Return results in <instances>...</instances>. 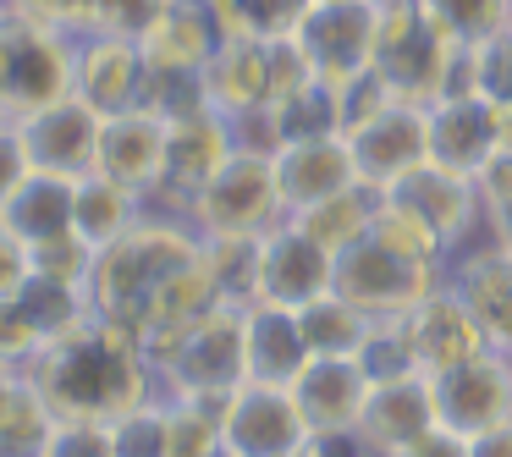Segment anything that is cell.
<instances>
[{
  "label": "cell",
  "instance_id": "cell-31",
  "mask_svg": "<svg viewBox=\"0 0 512 457\" xmlns=\"http://www.w3.org/2000/svg\"><path fill=\"white\" fill-rule=\"evenodd\" d=\"M375 210H380V193L364 188V182H353V188L331 193L325 204H314V210L292 215V221H298L303 232L314 237V243L331 248V254H347V248H353L358 237L375 226Z\"/></svg>",
  "mask_w": 512,
  "mask_h": 457
},
{
  "label": "cell",
  "instance_id": "cell-21",
  "mask_svg": "<svg viewBox=\"0 0 512 457\" xmlns=\"http://www.w3.org/2000/svg\"><path fill=\"white\" fill-rule=\"evenodd\" d=\"M501 144H507V111L490 105L485 94H452V100L430 105V160L435 166L479 177V166Z\"/></svg>",
  "mask_w": 512,
  "mask_h": 457
},
{
  "label": "cell",
  "instance_id": "cell-30",
  "mask_svg": "<svg viewBox=\"0 0 512 457\" xmlns=\"http://www.w3.org/2000/svg\"><path fill=\"white\" fill-rule=\"evenodd\" d=\"M12 6L83 39V34H144L160 0H12Z\"/></svg>",
  "mask_w": 512,
  "mask_h": 457
},
{
  "label": "cell",
  "instance_id": "cell-29",
  "mask_svg": "<svg viewBox=\"0 0 512 457\" xmlns=\"http://www.w3.org/2000/svg\"><path fill=\"white\" fill-rule=\"evenodd\" d=\"M0 221L12 226L28 248L72 232V182L50 177V171H28V177L17 182L12 199L0 204Z\"/></svg>",
  "mask_w": 512,
  "mask_h": 457
},
{
  "label": "cell",
  "instance_id": "cell-37",
  "mask_svg": "<svg viewBox=\"0 0 512 457\" xmlns=\"http://www.w3.org/2000/svg\"><path fill=\"white\" fill-rule=\"evenodd\" d=\"M166 457H221V413L210 402L166 397Z\"/></svg>",
  "mask_w": 512,
  "mask_h": 457
},
{
  "label": "cell",
  "instance_id": "cell-5",
  "mask_svg": "<svg viewBox=\"0 0 512 457\" xmlns=\"http://www.w3.org/2000/svg\"><path fill=\"white\" fill-rule=\"evenodd\" d=\"M303 83H314V67L303 61L298 39H248V34H226L215 50L204 89L210 105L232 122L259 111H276L287 94H298Z\"/></svg>",
  "mask_w": 512,
  "mask_h": 457
},
{
  "label": "cell",
  "instance_id": "cell-42",
  "mask_svg": "<svg viewBox=\"0 0 512 457\" xmlns=\"http://www.w3.org/2000/svg\"><path fill=\"white\" fill-rule=\"evenodd\" d=\"M474 94H485L490 105L512 111V28L474 45Z\"/></svg>",
  "mask_w": 512,
  "mask_h": 457
},
{
  "label": "cell",
  "instance_id": "cell-35",
  "mask_svg": "<svg viewBox=\"0 0 512 457\" xmlns=\"http://www.w3.org/2000/svg\"><path fill=\"white\" fill-rule=\"evenodd\" d=\"M204 270L221 303L232 309L259 303V237H204Z\"/></svg>",
  "mask_w": 512,
  "mask_h": 457
},
{
  "label": "cell",
  "instance_id": "cell-1",
  "mask_svg": "<svg viewBox=\"0 0 512 457\" xmlns=\"http://www.w3.org/2000/svg\"><path fill=\"white\" fill-rule=\"evenodd\" d=\"M23 375L56 408L61 424H111L144 408L149 397H160V375L149 353L94 309L67 336H56Z\"/></svg>",
  "mask_w": 512,
  "mask_h": 457
},
{
  "label": "cell",
  "instance_id": "cell-38",
  "mask_svg": "<svg viewBox=\"0 0 512 457\" xmlns=\"http://www.w3.org/2000/svg\"><path fill=\"white\" fill-rule=\"evenodd\" d=\"M226 17V34L248 39H292L314 0H215Z\"/></svg>",
  "mask_w": 512,
  "mask_h": 457
},
{
  "label": "cell",
  "instance_id": "cell-23",
  "mask_svg": "<svg viewBox=\"0 0 512 457\" xmlns=\"http://www.w3.org/2000/svg\"><path fill=\"white\" fill-rule=\"evenodd\" d=\"M292 397L314 441L353 435L369 402V375L358 369V358H309V369L292 380Z\"/></svg>",
  "mask_w": 512,
  "mask_h": 457
},
{
  "label": "cell",
  "instance_id": "cell-12",
  "mask_svg": "<svg viewBox=\"0 0 512 457\" xmlns=\"http://www.w3.org/2000/svg\"><path fill=\"white\" fill-rule=\"evenodd\" d=\"M215 413H221V452L226 457H292L303 441H314L298 413L292 386L243 380Z\"/></svg>",
  "mask_w": 512,
  "mask_h": 457
},
{
  "label": "cell",
  "instance_id": "cell-49",
  "mask_svg": "<svg viewBox=\"0 0 512 457\" xmlns=\"http://www.w3.org/2000/svg\"><path fill=\"white\" fill-rule=\"evenodd\" d=\"M485 237H490V243H501V248L512 254V210L490 215V221H485Z\"/></svg>",
  "mask_w": 512,
  "mask_h": 457
},
{
  "label": "cell",
  "instance_id": "cell-39",
  "mask_svg": "<svg viewBox=\"0 0 512 457\" xmlns=\"http://www.w3.org/2000/svg\"><path fill=\"white\" fill-rule=\"evenodd\" d=\"M424 12L463 45H479V39L512 28V0H424Z\"/></svg>",
  "mask_w": 512,
  "mask_h": 457
},
{
  "label": "cell",
  "instance_id": "cell-46",
  "mask_svg": "<svg viewBox=\"0 0 512 457\" xmlns=\"http://www.w3.org/2000/svg\"><path fill=\"white\" fill-rule=\"evenodd\" d=\"M28 149H23V133H17V122H6V116H0V204L12 199L17 193V182L28 177Z\"/></svg>",
  "mask_w": 512,
  "mask_h": 457
},
{
  "label": "cell",
  "instance_id": "cell-25",
  "mask_svg": "<svg viewBox=\"0 0 512 457\" xmlns=\"http://www.w3.org/2000/svg\"><path fill=\"white\" fill-rule=\"evenodd\" d=\"M402 320H408L413 358H419L424 375H441V369H452V364H463V358H474L490 347L485 331H479V320H474V309H468L446 281L424 303H413Z\"/></svg>",
  "mask_w": 512,
  "mask_h": 457
},
{
  "label": "cell",
  "instance_id": "cell-40",
  "mask_svg": "<svg viewBox=\"0 0 512 457\" xmlns=\"http://www.w3.org/2000/svg\"><path fill=\"white\" fill-rule=\"evenodd\" d=\"M116 457H166V397H149L144 408L105 424Z\"/></svg>",
  "mask_w": 512,
  "mask_h": 457
},
{
  "label": "cell",
  "instance_id": "cell-22",
  "mask_svg": "<svg viewBox=\"0 0 512 457\" xmlns=\"http://www.w3.org/2000/svg\"><path fill=\"white\" fill-rule=\"evenodd\" d=\"M441 413H435V386L430 375H402V380H380L369 386V402L358 413V441L375 457H397L419 441L424 430H435Z\"/></svg>",
  "mask_w": 512,
  "mask_h": 457
},
{
  "label": "cell",
  "instance_id": "cell-17",
  "mask_svg": "<svg viewBox=\"0 0 512 457\" xmlns=\"http://www.w3.org/2000/svg\"><path fill=\"white\" fill-rule=\"evenodd\" d=\"M336 292V254L314 243L298 221H281L259 237V303L303 309V303Z\"/></svg>",
  "mask_w": 512,
  "mask_h": 457
},
{
  "label": "cell",
  "instance_id": "cell-19",
  "mask_svg": "<svg viewBox=\"0 0 512 457\" xmlns=\"http://www.w3.org/2000/svg\"><path fill=\"white\" fill-rule=\"evenodd\" d=\"M221 39L226 17L215 0H160L138 45H144L149 72H210Z\"/></svg>",
  "mask_w": 512,
  "mask_h": 457
},
{
  "label": "cell",
  "instance_id": "cell-43",
  "mask_svg": "<svg viewBox=\"0 0 512 457\" xmlns=\"http://www.w3.org/2000/svg\"><path fill=\"white\" fill-rule=\"evenodd\" d=\"M474 188H479V204H485V221L501 210H512V144H501L496 155L479 166Z\"/></svg>",
  "mask_w": 512,
  "mask_h": 457
},
{
  "label": "cell",
  "instance_id": "cell-33",
  "mask_svg": "<svg viewBox=\"0 0 512 457\" xmlns=\"http://www.w3.org/2000/svg\"><path fill=\"white\" fill-rule=\"evenodd\" d=\"M270 122V138L281 144H298V138H342V100H336L331 83H303L298 94H287V100L276 105V111H265ZM270 149V155H276Z\"/></svg>",
  "mask_w": 512,
  "mask_h": 457
},
{
  "label": "cell",
  "instance_id": "cell-16",
  "mask_svg": "<svg viewBox=\"0 0 512 457\" xmlns=\"http://www.w3.org/2000/svg\"><path fill=\"white\" fill-rule=\"evenodd\" d=\"M72 94L100 116L138 111L149 94V61L138 34H83L72 56Z\"/></svg>",
  "mask_w": 512,
  "mask_h": 457
},
{
  "label": "cell",
  "instance_id": "cell-6",
  "mask_svg": "<svg viewBox=\"0 0 512 457\" xmlns=\"http://www.w3.org/2000/svg\"><path fill=\"white\" fill-rule=\"evenodd\" d=\"M155 375H160V397L221 408V402L248 380V309L215 303V309L160 358Z\"/></svg>",
  "mask_w": 512,
  "mask_h": 457
},
{
  "label": "cell",
  "instance_id": "cell-52",
  "mask_svg": "<svg viewBox=\"0 0 512 457\" xmlns=\"http://www.w3.org/2000/svg\"><path fill=\"white\" fill-rule=\"evenodd\" d=\"M6 12H12V0H0V17H6Z\"/></svg>",
  "mask_w": 512,
  "mask_h": 457
},
{
  "label": "cell",
  "instance_id": "cell-47",
  "mask_svg": "<svg viewBox=\"0 0 512 457\" xmlns=\"http://www.w3.org/2000/svg\"><path fill=\"white\" fill-rule=\"evenodd\" d=\"M397 457H468V435H457V430H446V424H435V430H424L419 441H413L408 452H397Z\"/></svg>",
  "mask_w": 512,
  "mask_h": 457
},
{
  "label": "cell",
  "instance_id": "cell-24",
  "mask_svg": "<svg viewBox=\"0 0 512 457\" xmlns=\"http://www.w3.org/2000/svg\"><path fill=\"white\" fill-rule=\"evenodd\" d=\"M270 171H276V193H281V210L287 215L314 210L331 193L358 182L353 155H347L342 138H298V144H281L270 155Z\"/></svg>",
  "mask_w": 512,
  "mask_h": 457
},
{
  "label": "cell",
  "instance_id": "cell-20",
  "mask_svg": "<svg viewBox=\"0 0 512 457\" xmlns=\"http://www.w3.org/2000/svg\"><path fill=\"white\" fill-rule=\"evenodd\" d=\"M446 287L474 309L479 331L496 353H512V254L490 237L468 243L463 254H452L446 265Z\"/></svg>",
  "mask_w": 512,
  "mask_h": 457
},
{
  "label": "cell",
  "instance_id": "cell-13",
  "mask_svg": "<svg viewBox=\"0 0 512 457\" xmlns=\"http://www.w3.org/2000/svg\"><path fill=\"white\" fill-rule=\"evenodd\" d=\"M298 50L314 67V78L342 89L369 72L375 50V0H314L298 23Z\"/></svg>",
  "mask_w": 512,
  "mask_h": 457
},
{
  "label": "cell",
  "instance_id": "cell-8",
  "mask_svg": "<svg viewBox=\"0 0 512 457\" xmlns=\"http://www.w3.org/2000/svg\"><path fill=\"white\" fill-rule=\"evenodd\" d=\"M182 221H188L199 237H265L270 226H281L287 210H281L270 155L237 149V155L221 166V177L182 210Z\"/></svg>",
  "mask_w": 512,
  "mask_h": 457
},
{
  "label": "cell",
  "instance_id": "cell-26",
  "mask_svg": "<svg viewBox=\"0 0 512 457\" xmlns=\"http://www.w3.org/2000/svg\"><path fill=\"white\" fill-rule=\"evenodd\" d=\"M160 166H166V116L138 105V111H122V116H105L100 127V160L94 171L138 188L144 199H155L160 188Z\"/></svg>",
  "mask_w": 512,
  "mask_h": 457
},
{
  "label": "cell",
  "instance_id": "cell-36",
  "mask_svg": "<svg viewBox=\"0 0 512 457\" xmlns=\"http://www.w3.org/2000/svg\"><path fill=\"white\" fill-rule=\"evenodd\" d=\"M358 369L369 375V386H380V380H402V375H424L419 358H413V336H408V320L402 314H380V320H369L364 342H358Z\"/></svg>",
  "mask_w": 512,
  "mask_h": 457
},
{
  "label": "cell",
  "instance_id": "cell-14",
  "mask_svg": "<svg viewBox=\"0 0 512 457\" xmlns=\"http://www.w3.org/2000/svg\"><path fill=\"white\" fill-rule=\"evenodd\" d=\"M430 386H435V413H441V424L457 435H468V441L512 419V353L485 347V353L430 375Z\"/></svg>",
  "mask_w": 512,
  "mask_h": 457
},
{
  "label": "cell",
  "instance_id": "cell-7",
  "mask_svg": "<svg viewBox=\"0 0 512 457\" xmlns=\"http://www.w3.org/2000/svg\"><path fill=\"white\" fill-rule=\"evenodd\" d=\"M446 281V265H424V259L402 254L397 243L369 226L347 254H336V292L353 298L369 320L380 314H408L413 303H424Z\"/></svg>",
  "mask_w": 512,
  "mask_h": 457
},
{
  "label": "cell",
  "instance_id": "cell-4",
  "mask_svg": "<svg viewBox=\"0 0 512 457\" xmlns=\"http://www.w3.org/2000/svg\"><path fill=\"white\" fill-rule=\"evenodd\" d=\"M72 56H78V39L67 28L12 6L0 17V116L23 122V116L45 111V105L67 100Z\"/></svg>",
  "mask_w": 512,
  "mask_h": 457
},
{
  "label": "cell",
  "instance_id": "cell-10",
  "mask_svg": "<svg viewBox=\"0 0 512 457\" xmlns=\"http://www.w3.org/2000/svg\"><path fill=\"white\" fill-rule=\"evenodd\" d=\"M380 199L397 204V210H408L446 254H463L468 243L485 237V204H479L474 177H463V171H452V166L424 160L419 171H408L402 182H391Z\"/></svg>",
  "mask_w": 512,
  "mask_h": 457
},
{
  "label": "cell",
  "instance_id": "cell-18",
  "mask_svg": "<svg viewBox=\"0 0 512 457\" xmlns=\"http://www.w3.org/2000/svg\"><path fill=\"white\" fill-rule=\"evenodd\" d=\"M100 127H105V116L89 111L78 94H67V100L23 116L17 133H23V149H28V166L34 171L78 182V177H89L94 160H100Z\"/></svg>",
  "mask_w": 512,
  "mask_h": 457
},
{
  "label": "cell",
  "instance_id": "cell-45",
  "mask_svg": "<svg viewBox=\"0 0 512 457\" xmlns=\"http://www.w3.org/2000/svg\"><path fill=\"white\" fill-rule=\"evenodd\" d=\"M50 457H116L111 452V430H105V424H61Z\"/></svg>",
  "mask_w": 512,
  "mask_h": 457
},
{
  "label": "cell",
  "instance_id": "cell-44",
  "mask_svg": "<svg viewBox=\"0 0 512 457\" xmlns=\"http://www.w3.org/2000/svg\"><path fill=\"white\" fill-rule=\"evenodd\" d=\"M28 276H34V259H28V243H23V237H17L6 221H0V303L12 298V292L23 287Z\"/></svg>",
  "mask_w": 512,
  "mask_h": 457
},
{
  "label": "cell",
  "instance_id": "cell-15",
  "mask_svg": "<svg viewBox=\"0 0 512 457\" xmlns=\"http://www.w3.org/2000/svg\"><path fill=\"white\" fill-rule=\"evenodd\" d=\"M83 314H89V292L83 287H67V281H50V276H28L12 298L0 303V358L28 369Z\"/></svg>",
  "mask_w": 512,
  "mask_h": 457
},
{
  "label": "cell",
  "instance_id": "cell-50",
  "mask_svg": "<svg viewBox=\"0 0 512 457\" xmlns=\"http://www.w3.org/2000/svg\"><path fill=\"white\" fill-rule=\"evenodd\" d=\"M17 380H23V369H17V364H6V358H0V408H6V397H12V391H17Z\"/></svg>",
  "mask_w": 512,
  "mask_h": 457
},
{
  "label": "cell",
  "instance_id": "cell-51",
  "mask_svg": "<svg viewBox=\"0 0 512 457\" xmlns=\"http://www.w3.org/2000/svg\"><path fill=\"white\" fill-rule=\"evenodd\" d=\"M292 457H331V452H325V441H303Z\"/></svg>",
  "mask_w": 512,
  "mask_h": 457
},
{
  "label": "cell",
  "instance_id": "cell-9",
  "mask_svg": "<svg viewBox=\"0 0 512 457\" xmlns=\"http://www.w3.org/2000/svg\"><path fill=\"white\" fill-rule=\"evenodd\" d=\"M232 155H237V127H232V116H221L215 105L166 122V166H160V188L149 204L182 215L215 177H221V166Z\"/></svg>",
  "mask_w": 512,
  "mask_h": 457
},
{
  "label": "cell",
  "instance_id": "cell-2",
  "mask_svg": "<svg viewBox=\"0 0 512 457\" xmlns=\"http://www.w3.org/2000/svg\"><path fill=\"white\" fill-rule=\"evenodd\" d=\"M199 254H204V237L193 232L182 215L149 210L127 237H116L111 248L94 254L89 287H83L89 292V309L133 336V325L149 314V303H155L177 276H188V270L199 265Z\"/></svg>",
  "mask_w": 512,
  "mask_h": 457
},
{
  "label": "cell",
  "instance_id": "cell-34",
  "mask_svg": "<svg viewBox=\"0 0 512 457\" xmlns=\"http://www.w3.org/2000/svg\"><path fill=\"white\" fill-rule=\"evenodd\" d=\"M298 325H303V336H309L314 358H353L358 342H364V331H369V314L358 309L353 298H342V292H325V298H314L298 309Z\"/></svg>",
  "mask_w": 512,
  "mask_h": 457
},
{
  "label": "cell",
  "instance_id": "cell-27",
  "mask_svg": "<svg viewBox=\"0 0 512 457\" xmlns=\"http://www.w3.org/2000/svg\"><path fill=\"white\" fill-rule=\"evenodd\" d=\"M149 210H155V204H149L144 193L116 182V177H105V171H89V177L72 182V232H78L94 254L111 248L116 237H127Z\"/></svg>",
  "mask_w": 512,
  "mask_h": 457
},
{
  "label": "cell",
  "instance_id": "cell-28",
  "mask_svg": "<svg viewBox=\"0 0 512 457\" xmlns=\"http://www.w3.org/2000/svg\"><path fill=\"white\" fill-rule=\"evenodd\" d=\"M309 336L298 325V309L281 303H254L248 309V380L265 386H292L309 369Z\"/></svg>",
  "mask_w": 512,
  "mask_h": 457
},
{
  "label": "cell",
  "instance_id": "cell-3",
  "mask_svg": "<svg viewBox=\"0 0 512 457\" xmlns=\"http://www.w3.org/2000/svg\"><path fill=\"white\" fill-rule=\"evenodd\" d=\"M369 72L391 100L435 105L452 94H474V45L446 34L424 0H375V50Z\"/></svg>",
  "mask_w": 512,
  "mask_h": 457
},
{
  "label": "cell",
  "instance_id": "cell-32",
  "mask_svg": "<svg viewBox=\"0 0 512 457\" xmlns=\"http://www.w3.org/2000/svg\"><path fill=\"white\" fill-rule=\"evenodd\" d=\"M61 435V419L45 397L34 391V380H17V391L0 408V457H50Z\"/></svg>",
  "mask_w": 512,
  "mask_h": 457
},
{
  "label": "cell",
  "instance_id": "cell-53",
  "mask_svg": "<svg viewBox=\"0 0 512 457\" xmlns=\"http://www.w3.org/2000/svg\"><path fill=\"white\" fill-rule=\"evenodd\" d=\"M507 144H512V111H507Z\"/></svg>",
  "mask_w": 512,
  "mask_h": 457
},
{
  "label": "cell",
  "instance_id": "cell-11",
  "mask_svg": "<svg viewBox=\"0 0 512 457\" xmlns=\"http://www.w3.org/2000/svg\"><path fill=\"white\" fill-rule=\"evenodd\" d=\"M342 144H347V155H353L358 182L386 193L391 182H402L408 171H419L424 160H430V105L386 100L375 116L347 127Z\"/></svg>",
  "mask_w": 512,
  "mask_h": 457
},
{
  "label": "cell",
  "instance_id": "cell-41",
  "mask_svg": "<svg viewBox=\"0 0 512 457\" xmlns=\"http://www.w3.org/2000/svg\"><path fill=\"white\" fill-rule=\"evenodd\" d=\"M28 259H34V276L67 281V287H89L94 248L83 243L78 232H61V237H50V243H34V248H28Z\"/></svg>",
  "mask_w": 512,
  "mask_h": 457
},
{
  "label": "cell",
  "instance_id": "cell-48",
  "mask_svg": "<svg viewBox=\"0 0 512 457\" xmlns=\"http://www.w3.org/2000/svg\"><path fill=\"white\" fill-rule=\"evenodd\" d=\"M468 457H512V419L496 424V430H485V435H474V441H468Z\"/></svg>",
  "mask_w": 512,
  "mask_h": 457
}]
</instances>
